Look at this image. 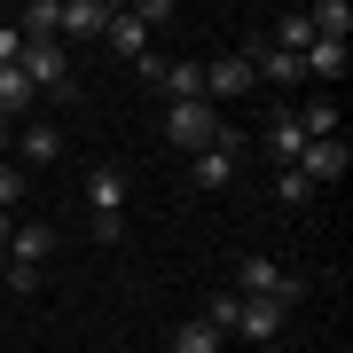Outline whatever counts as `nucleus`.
Wrapping results in <instances>:
<instances>
[{
    "label": "nucleus",
    "instance_id": "f257e3e1",
    "mask_svg": "<svg viewBox=\"0 0 353 353\" xmlns=\"http://www.w3.org/2000/svg\"><path fill=\"white\" fill-rule=\"evenodd\" d=\"M48 252H55V228H48V220L8 228V267H0V283H8V290H39V267H48Z\"/></svg>",
    "mask_w": 353,
    "mask_h": 353
},
{
    "label": "nucleus",
    "instance_id": "f03ea898",
    "mask_svg": "<svg viewBox=\"0 0 353 353\" xmlns=\"http://www.w3.org/2000/svg\"><path fill=\"white\" fill-rule=\"evenodd\" d=\"M87 204H94V236L118 243V228H126V165H94L87 173Z\"/></svg>",
    "mask_w": 353,
    "mask_h": 353
},
{
    "label": "nucleus",
    "instance_id": "7ed1b4c3",
    "mask_svg": "<svg viewBox=\"0 0 353 353\" xmlns=\"http://www.w3.org/2000/svg\"><path fill=\"white\" fill-rule=\"evenodd\" d=\"M299 290H306V283L290 275V267H275L267 252H252V259L236 267V299H275V306H290Z\"/></svg>",
    "mask_w": 353,
    "mask_h": 353
},
{
    "label": "nucleus",
    "instance_id": "20e7f679",
    "mask_svg": "<svg viewBox=\"0 0 353 353\" xmlns=\"http://www.w3.org/2000/svg\"><path fill=\"white\" fill-rule=\"evenodd\" d=\"M165 141H173V150H212L220 141L212 102H165Z\"/></svg>",
    "mask_w": 353,
    "mask_h": 353
},
{
    "label": "nucleus",
    "instance_id": "39448f33",
    "mask_svg": "<svg viewBox=\"0 0 353 353\" xmlns=\"http://www.w3.org/2000/svg\"><path fill=\"white\" fill-rule=\"evenodd\" d=\"M236 150H243V134L220 126L212 150H196V189H228V181H236Z\"/></svg>",
    "mask_w": 353,
    "mask_h": 353
},
{
    "label": "nucleus",
    "instance_id": "423d86ee",
    "mask_svg": "<svg viewBox=\"0 0 353 353\" xmlns=\"http://www.w3.org/2000/svg\"><path fill=\"white\" fill-rule=\"evenodd\" d=\"M259 141H267V157H275V173H283V165H299V150H306L299 118H290L283 102H275V110H267V126H259Z\"/></svg>",
    "mask_w": 353,
    "mask_h": 353
},
{
    "label": "nucleus",
    "instance_id": "0eeeda50",
    "mask_svg": "<svg viewBox=\"0 0 353 353\" xmlns=\"http://www.w3.org/2000/svg\"><path fill=\"white\" fill-rule=\"evenodd\" d=\"M345 165H353L345 134H338V141H306V150H299V173L314 181V189H322V181H345Z\"/></svg>",
    "mask_w": 353,
    "mask_h": 353
},
{
    "label": "nucleus",
    "instance_id": "6e6552de",
    "mask_svg": "<svg viewBox=\"0 0 353 353\" xmlns=\"http://www.w3.org/2000/svg\"><path fill=\"white\" fill-rule=\"evenodd\" d=\"M212 94H252V63H243V55L204 63V102H212Z\"/></svg>",
    "mask_w": 353,
    "mask_h": 353
},
{
    "label": "nucleus",
    "instance_id": "1a4fd4ad",
    "mask_svg": "<svg viewBox=\"0 0 353 353\" xmlns=\"http://www.w3.org/2000/svg\"><path fill=\"white\" fill-rule=\"evenodd\" d=\"M110 32V0H63V39H94Z\"/></svg>",
    "mask_w": 353,
    "mask_h": 353
},
{
    "label": "nucleus",
    "instance_id": "9d476101",
    "mask_svg": "<svg viewBox=\"0 0 353 353\" xmlns=\"http://www.w3.org/2000/svg\"><path fill=\"white\" fill-rule=\"evenodd\" d=\"M228 330H243V338H275L283 330V306L275 299H236V322Z\"/></svg>",
    "mask_w": 353,
    "mask_h": 353
},
{
    "label": "nucleus",
    "instance_id": "9b49d317",
    "mask_svg": "<svg viewBox=\"0 0 353 353\" xmlns=\"http://www.w3.org/2000/svg\"><path fill=\"white\" fill-rule=\"evenodd\" d=\"M16 150H24V165H55L63 157V134H55L48 118H32V126H16Z\"/></svg>",
    "mask_w": 353,
    "mask_h": 353
},
{
    "label": "nucleus",
    "instance_id": "f8f14e48",
    "mask_svg": "<svg viewBox=\"0 0 353 353\" xmlns=\"http://www.w3.org/2000/svg\"><path fill=\"white\" fill-rule=\"evenodd\" d=\"M157 94H165V102H204V63H165Z\"/></svg>",
    "mask_w": 353,
    "mask_h": 353
},
{
    "label": "nucleus",
    "instance_id": "ddd939ff",
    "mask_svg": "<svg viewBox=\"0 0 353 353\" xmlns=\"http://www.w3.org/2000/svg\"><path fill=\"white\" fill-rule=\"evenodd\" d=\"M16 32H24V39H55V48H63V0H32Z\"/></svg>",
    "mask_w": 353,
    "mask_h": 353
},
{
    "label": "nucleus",
    "instance_id": "4468645a",
    "mask_svg": "<svg viewBox=\"0 0 353 353\" xmlns=\"http://www.w3.org/2000/svg\"><path fill=\"white\" fill-rule=\"evenodd\" d=\"M165 353H220V330L204 322V314H189V322L173 330V338H165Z\"/></svg>",
    "mask_w": 353,
    "mask_h": 353
},
{
    "label": "nucleus",
    "instance_id": "2eb2a0df",
    "mask_svg": "<svg viewBox=\"0 0 353 353\" xmlns=\"http://www.w3.org/2000/svg\"><path fill=\"white\" fill-rule=\"evenodd\" d=\"M24 110H32V79L8 63V71H0V118H8V126H24Z\"/></svg>",
    "mask_w": 353,
    "mask_h": 353
},
{
    "label": "nucleus",
    "instance_id": "dca6fc26",
    "mask_svg": "<svg viewBox=\"0 0 353 353\" xmlns=\"http://www.w3.org/2000/svg\"><path fill=\"white\" fill-rule=\"evenodd\" d=\"M299 71L306 79H345V48H338V39H314V48L299 55Z\"/></svg>",
    "mask_w": 353,
    "mask_h": 353
},
{
    "label": "nucleus",
    "instance_id": "f3484780",
    "mask_svg": "<svg viewBox=\"0 0 353 353\" xmlns=\"http://www.w3.org/2000/svg\"><path fill=\"white\" fill-rule=\"evenodd\" d=\"M306 24H314V39H338V48H345L353 8H345V0H322V8H306Z\"/></svg>",
    "mask_w": 353,
    "mask_h": 353
},
{
    "label": "nucleus",
    "instance_id": "a211bd4d",
    "mask_svg": "<svg viewBox=\"0 0 353 353\" xmlns=\"http://www.w3.org/2000/svg\"><path fill=\"white\" fill-rule=\"evenodd\" d=\"M275 196H283V204H306V196H314V181H306L299 165H283V173H275Z\"/></svg>",
    "mask_w": 353,
    "mask_h": 353
},
{
    "label": "nucleus",
    "instance_id": "6ab92c4d",
    "mask_svg": "<svg viewBox=\"0 0 353 353\" xmlns=\"http://www.w3.org/2000/svg\"><path fill=\"white\" fill-rule=\"evenodd\" d=\"M204 322L228 338V322H236V290H212V306H204Z\"/></svg>",
    "mask_w": 353,
    "mask_h": 353
},
{
    "label": "nucleus",
    "instance_id": "aec40b11",
    "mask_svg": "<svg viewBox=\"0 0 353 353\" xmlns=\"http://www.w3.org/2000/svg\"><path fill=\"white\" fill-rule=\"evenodd\" d=\"M16 196H24V165H8V157H0V212H8Z\"/></svg>",
    "mask_w": 353,
    "mask_h": 353
},
{
    "label": "nucleus",
    "instance_id": "412c9836",
    "mask_svg": "<svg viewBox=\"0 0 353 353\" xmlns=\"http://www.w3.org/2000/svg\"><path fill=\"white\" fill-rule=\"evenodd\" d=\"M8 63H24V32H16V24H0V71H8Z\"/></svg>",
    "mask_w": 353,
    "mask_h": 353
},
{
    "label": "nucleus",
    "instance_id": "4be33fe9",
    "mask_svg": "<svg viewBox=\"0 0 353 353\" xmlns=\"http://www.w3.org/2000/svg\"><path fill=\"white\" fill-rule=\"evenodd\" d=\"M8 228H16V220H8V212H0V267H8Z\"/></svg>",
    "mask_w": 353,
    "mask_h": 353
},
{
    "label": "nucleus",
    "instance_id": "5701e85b",
    "mask_svg": "<svg viewBox=\"0 0 353 353\" xmlns=\"http://www.w3.org/2000/svg\"><path fill=\"white\" fill-rule=\"evenodd\" d=\"M8 141H16V126H8V118H0V150H8Z\"/></svg>",
    "mask_w": 353,
    "mask_h": 353
}]
</instances>
